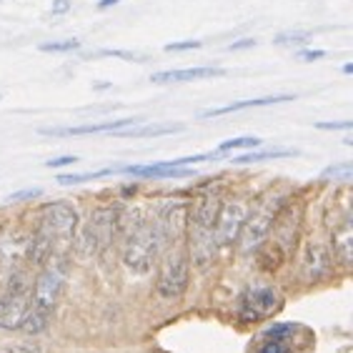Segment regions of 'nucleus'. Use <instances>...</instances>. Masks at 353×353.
<instances>
[{
  "label": "nucleus",
  "instance_id": "f257e3e1",
  "mask_svg": "<svg viewBox=\"0 0 353 353\" xmlns=\"http://www.w3.org/2000/svg\"><path fill=\"white\" fill-rule=\"evenodd\" d=\"M285 205V196L279 190H268L265 196H261L256 201L248 216L243 221V228H241V236H238L236 243L241 245V253H253L259 251L261 243H265V238L271 236V228L279 218L281 208Z\"/></svg>",
  "mask_w": 353,
  "mask_h": 353
},
{
  "label": "nucleus",
  "instance_id": "f03ea898",
  "mask_svg": "<svg viewBox=\"0 0 353 353\" xmlns=\"http://www.w3.org/2000/svg\"><path fill=\"white\" fill-rule=\"evenodd\" d=\"M163 248L161 233L156 228V221L150 223L145 218H136L130 228L125 231V241H123V263L128 265L133 273H148L153 261L158 259V253Z\"/></svg>",
  "mask_w": 353,
  "mask_h": 353
},
{
  "label": "nucleus",
  "instance_id": "7ed1b4c3",
  "mask_svg": "<svg viewBox=\"0 0 353 353\" xmlns=\"http://www.w3.org/2000/svg\"><path fill=\"white\" fill-rule=\"evenodd\" d=\"M118 225H121V218L113 205H101L95 208L90 221L85 223L78 238H75V251L81 253L83 259L88 256H98L113 243V238L118 233Z\"/></svg>",
  "mask_w": 353,
  "mask_h": 353
},
{
  "label": "nucleus",
  "instance_id": "20e7f679",
  "mask_svg": "<svg viewBox=\"0 0 353 353\" xmlns=\"http://www.w3.org/2000/svg\"><path fill=\"white\" fill-rule=\"evenodd\" d=\"M68 279V263L63 256H50L46 261V268L41 271L35 285L30 288V306L41 308L46 313H53L55 303L61 299L63 288Z\"/></svg>",
  "mask_w": 353,
  "mask_h": 353
},
{
  "label": "nucleus",
  "instance_id": "39448f33",
  "mask_svg": "<svg viewBox=\"0 0 353 353\" xmlns=\"http://www.w3.org/2000/svg\"><path fill=\"white\" fill-rule=\"evenodd\" d=\"M190 281V259L183 248H173L165 253L161 271H158L156 291L161 299L165 301H178L188 291Z\"/></svg>",
  "mask_w": 353,
  "mask_h": 353
},
{
  "label": "nucleus",
  "instance_id": "423d86ee",
  "mask_svg": "<svg viewBox=\"0 0 353 353\" xmlns=\"http://www.w3.org/2000/svg\"><path fill=\"white\" fill-rule=\"evenodd\" d=\"M43 233L50 236L53 245H68L73 243L75 231H78V211L65 201L58 203H48L41 213V223H38Z\"/></svg>",
  "mask_w": 353,
  "mask_h": 353
},
{
  "label": "nucleus",
  "instance_id": "0eeeda50",
  "mask_svg": "<svg viewBox=\"0 0 353 353\" xmlns=\"http://www.w3.org/2000/svg\"><path fill=\"white\" fill-rule=\"evenodd\" d=\"M28 308H30V285L23 273H13L3 299H0V326L8 331L21 328V321L26 319Z\"/></svg>",
  "mask_w": 353,
  "mask_h": 353
},
{
  "label": "nucleus",
  "instance_id": "6e6552de",
  "mask_svg": "<svg viewBox=\"0 0 353 353\" xmlns=\"http://www.w3.org/2000/svg\"><path fill=\"white\" fill-rule=\"evenodd\" d=\"M281 308V293L268 283L248 285L238 299V316L241 321H263Z\"/></svg>",
  "mask_w": 353,
  "mask_h": 353
},
{
  "label": "nucleus",
  "instance_id": "1a4fd4ad",
  "mask_svg": "<svg viewBox=\"0 0 353 353\" xmlns=\"http://www.w3.org/2000/svg\"><path fill=\"white\" fill-rule=\"evenodd\" d=\"M188 211H190L188 201H178V198L165 201L161 205V211H158L156 218V228L161 233L163 245H178L185 238V233H188Z\"/></svg>",
  "mask_w": 353,
  "mask_h": 353
},
{
  "label": "nucleus",
  "instance_id": "9d476101",
  "mask_svg": "<svg viewBox=\"0 0 353 353\" xmlns=\"http://www.w3.org/2000/svg\"><path fill=\"white\" fill-rule=\"evenodd\" d=\"M333 253L326 243L321 241H306L301 251V279L306 283H319L331 273Z\"/></svg>",
  "mask_w": 353,
  "mask_h": 353
},
{
  "label": "nucleus",
  "instance_id": "9b49d317",
  "mask_svg": "<svg viewBox=\"0 0 353 353\" xmlns=\"http://www.w3.org/2000/svg\"><path fill=\"white\" fill-rule=\"evenodd\" d=\"M248 216V205L243 201H228V203L221 205L216 218V243L228 248V245H236L238 236H241V228H243V221Z\"/></svg>",
  "mask_w": 353,
  "mask_h": 353
},
{
  "label": "nucleus",
  "instance_id": "f8f14e48",
  "mask_svg": "<svg viewBox=\"0 0 353 353\" xmlns=\"http://www.w3.org/2000/svg\"><path fill=\"white\" fill-rule=\"evenodd\" d=\"M301 221H303V208L301 203H288L281 208L276 223H273V245H279L281 251L288 256L293 251V245L299 241V231H301Z\"/></svg>",
  "mask_w": 353,
  "mask_h": 353
},
{
  "label": "nucleus",
  "instance_id": "ddd939ff",
  "mask_svg": "<svg viewBox=\"0 0 353 353\" xmlns=\"http://www.w3.org/2000/svg\"><path fill=\"white\" fill-rule=\"evenodd\" d=\"M221 205H223V198H221L218 190H213V188L201 190V193L193 198V203H190L188 225L213 231V228H216V218H218V211H221Z\"/></svg>",
  "mask_w": 353,
  "mask_h": 353
},
{
  "label": "nucleus",
  "instance_id": "4468645a",
  "mask_svg": "<svg viewBox=\"0 0 353 353\" xmlns=\"http://www.w3.org/2000/svg\"><path fill=\"white\" fill-rule=\"evenodd\" d=\"M141 118H116V121H105V123H90V125H73V128H43V136H93V133H113L116 136L118 130L130 128V125H138Z\"/></svg>",
  "mask_w": 353,
  "mask_h": 353
},
{
  "label": "nucleus",
  "instance_id": "2eb2a0df",
  "mask_svg": "<svg viewBox=\"0 0 353 353\" xmlns=\"http://www.w3.org/2000/svg\"><path fill=\"white\" fill-rule=\"evenodd\" d=\"M216 251H218L216 233L208 231V228L190 225V259H193V263H196L201 271H205V268L213 263Z\"/></svg>",
  "mask_w": 353,
  "mask_h": 353
},
{
  "label": "nucleus",
  "instance_id": "dca6fc26",
  "mask_svg": "<svg viewBox=\"0 0 353 353\" xmlns=\"http://www.w3.org/2000/svg\"><path fill=\"white\" fill-rule=\"evenodd\" d=\"M331 245H333V259L339 261L341 265H351V261H353V225H351V216H348V213L341 218V223L333 225Z\"/></svg>",
  "mask_w": 353,
  "mask_h": 353
},
{
  "label": "nucleus",
  "instance_id": "f3484780",
  "mask_svg": "<svg viewBox=\"0 0 353 353\" xmlns=\"http://www.w3.org/2000/svg\"><path fill=\"white\" fill-rule=\"evenodd\" d=\"M121 173L136 178H188L193 176V170L183 168V165H173L170 161L165 163H150V165H123Z\"/></svg>",
  "mask_w": 353,
  "mask_h": 353
},
{
  "label": "nucleus",
  "instance_id": "a211bd4d",
  "mask_svg": "<svg viewBox=\"0 0 353 353\" xmlns=\"http://www.w3.org/2000/svg\"><path fill=\"white\" fill-rule=\"evenodd\" d=\"M296 95H263V98H248V101H236L228 103V105H221V108H211L201 113V118H218L225 116V113H236V110H245V108H263V105H276V103H288L293 101Z\"/></svg>",
  "mask_w": 353,
  "mask_h": 353
},
{
  "label": "nucleus",
  "instance_id": "6ab92c4d",
  "mask_svg": "<svg viewBox=\"0 0 353 353\" xmlns=\"http://www.w3.org/2000/svg\"><path fill=\"white\" fill-rule=\"evenodd\" d=\"M225 75L223 68H213V65H205V68H181V70H163V73H156L150 81L153 83H188V81H201V78H221Z\"/></svg>",
  "mask_w": 353,
  "mask_h": 353
},
{
  "label": "nucleus",
  "instance_id": "aec40b11",
  "mask_svg": "<svg viewBox=\"0 0 353 353\" xmlns=\"http://www.w3.org/2000/svg\"><path fill=\"white\" fill-rule=\"evenodd\" d=\"M28 261L33 265H43L50 256H53V241L48 233H43L41 228L33 233V238L28 241V251H26Z\"/></svg>",
  "mask_w": 353,
  "mask_h": 353
},
{
  "label": "nucleus",
  "instance_id": "412c9836",
  "mask_svg": "<svg viewBox=\"0 0 353 353\" xmlns=\"http://www.w3.org/2000/svg\"><path fill=\"white\" fill-rule=\"evenodd\" d=\"M181 130H183L181 123H161V125H143V128L130 125V128L118 130L116 136H121V138H156V136H168V133H181Z\"/></svg>",
  "mask_w": 353,
  "mask_h": 353
},
{
  "label": "nucleus",
  "instance_id": "4be33fe9",
  "mask_svg": "<svg viewBox=\"0 0 353 353\" xmlns=\"http://www.w3.org/2000/svg\"><path fill=\"white\" fill-rule=\"evenodd\" d=\"M48 321H50V313L41 311V308H28L26 319L21 321V328L28 336H35V333H43L48 328Z\"/></svg>",
  "mask_w": 353,
  "mask_h": 353
},
{
  "label": "nucleus",
  "instance_id": "5701e85b",
  "mask_svg": "<svg viewBox=\"0 0 353 353\" xmlns=\"http://www.w3.org/2000/svg\"><path fill=\"white\" fill-rule=\"evenodd\" d=\"M296 156V150L288 148H273V150H259V153H245V156L233 158V163L243 165V163H261V161H273V158H291Z\"/></svg>",
  "mask_w": 353,
  "mask_h": 353
},
{
  "label": "nucleus",
  "instance_id": "b1692460",
  "mask_svg": "<svg viewBox=\"0 0 353 353\" xmlns=\"http://www.w3.org/2000/svg\"><path fill=\"white\" fill-rule=\"evenodd\" d=\"M113 173H121V168H103V170H93V173H65V176H58V183L61 185H78L85 183V181H95V178L103 176H113Z\"/></svg>",
  "mask_w": 353,
  "mask_h": 353
},
{
  "label": "nucleus",
  "instance_id": "393cba45",
  "mask_svg": "<svg viewBox=\"0 0 353 353\" xmlns=\"http://www.w3.org/2000/svg\"><path fill=\"white\" fill-rule=\"evenodd\" d=\"M261 145V138L256 136H241V138H231V141H223L218 145V153H228V150H236V148H259Z\"/></svg>",
  "mask_w": 353,
  "mask_h": 353
},
{
  "label": "nucleus",
  "instance_id": "a878e982",
  "mask_svg": "<svg viewBox=\"0 0 353 353\" xmlns=\"http://www.w3.org/2000/svg\"><path fill=\"white\" fill-rule=\"evenodd\" d=\"M81 41L78 38H68V41H53V43H43L41 50L43 53H70V50H78Z\"/></svg>",
  "mask_w": 353,
  "mask_h": 353
},
{
  "label": "nucleus",
  "instance_id": "bb28decb",
  "mask_svg": "<svg viewBox=\"0 0 353 353\" xmlns=\"http://www.w3.org/2000/svg\"><path fill=\"white\" fill-rule=\"evenodd\" d=\"M323 178H326V181H343V183H348L353 178V165L351 163L331 165V168L323 170Z\"/></svg>",
  "mask_w": 353,
  "mask_h": 353
},
{
  "label": "nucleus",
  "instance_id": "cd10ccee",
  "mask_svg": "<svg viewBox=\"0 0 353 353\" xmlns=\"http://www.w3.org/2000/svg\"><path fill=\"white\" fill-rule=\"evenodd\" d=\"M293 331H296L293 323H279V326L265 328V336L273 341H283V339H288V336H293Z\"/></svg>",
  "mask_w": 353,
  "mask_h": 353
},
{
  "label": "nucleus",
  "instance_id": "c85d7f7f",
  "mask_svg": "<svg viewBox=\"0 0 353 353\" xmlns=\"http://www.w3.org/2000/svg\"><path fill=\"white\" fill-rule=\"evenodd\" d=\"M308 38V33H283L276 38V46H306Z\"/></svg>",
  "mask_w": 353,
  "mask_h": 353
},
{
  "label": "nucleus",
  "instance_id": "c756f323",
  "mask_svg": "<svg viewBox=\"0 0 353 353\" xmlns=\"http://www.w3.org/2000/svg\"><path fill=\"white\" fill-rule=\"evenodd\" d=\"M8 353H43V346H38L35 341H21V343L8 346Z\"/></svg>",
  "mask_w": 353,
  "mask_h": 353
},
{
  "label": "nucleus",
  "instance_id": "7c9ffc66",
  "mask_svg": "<svg viewBox=\"0 0 353 353\" xmlns=\"http://www.w3.org/2000/svg\"><path fill=\"white\" fill-rule=\"evenodd\" d=\"M43 190L41 188H26V190H18V193H10L8 196V203H21V201H30V198H38Z\"/></svg>",
  "mask_w": 353,
  "mask_h": 353
},
{
  "label": "nucleus",
  "instance_id": "2f4dec72",
  "mask_svg": "<svg viewBox=\"0 0 353 353\" xmlns=\"http://www.w3.org/2000/svg\"><path fill=\"white\" fill-rule=\"evenodd\" d=\"M319 130H351L353 123L351 121H328V123H316Z\"/></svg>",
  "mask_w": 353,
  "mask_h": 353
},
{
  "label": "nucleus",
  "instance_id": "473e14b6",
  "mask_svg": "<svg viewBox=\"0 0 353 353\" xmlns=\"http://www.w3.org/2000/svg\"><path fill=\"white\" fill-rule=\"evenodd\" d=\"M203 43L201 41H183V43H168L165 46V50L168 53H178V50H196V48H201Z\"/></svg>",
  "mask_w": 353,
  "mask_h": 353
},
{
  "label": "nucleus",
  "instance_id": "72a5a7b5",
  "mask_svg": "<svg viewBox=\"0 0 353 353\" xmlns=\"http://www.w3.org/2000/svg\"><path fill=\"white\" fill-rule=\"evenodd\" d=\"M101 55H116V58H123V61H133V63H143L145 58L136 53H128V50H101Z\"/></svg>",
  "mask_w": 353,
  "mask_h": 353
},
{
  "label": "nucleus",
  "instance_id": "f704fd0d",
  "mask_svg": "<svg viewBox=\"0 0 353 353\" xmlns=\"http://www.w3.org/2000/svg\"><path fill=\"white\" fill-rule=\"evenodd\" d=\"M259 353H288V348H285L283 341H268L259 348Z\"/></svg>",
  "mask_w": 353,
  "mask_h": 353
},
{
  "label": "nucleus",
  "instance_id": "c9c22d12",
  "mask_svg": "<svg viewBox=\"0 0 353 353\" xmlns=\"http://www.w3.org/2000/svg\"><path fill=\"white\" fill-rule=\"evenodd\" d=\"M326 58V50H299V61L311 63V61H321Z\"/></svg>",
  "mask_w": 353,
  "mask_h": 353
},
{
  "label": "nucleus",
  "instance_id": "e433bc0d",
  "mask_svg": "<svg viewBox=\"0 0 353 353\" xmlns=\"http://www.w3.org/2000/svg\"><path fill=\"white\" fill-rule=\"evenodd\" d=\"M78 158L75 156H61V158H50V161H46L48 168H61V165H73Z\"/></svg>",
  "mask_w": 353,
  "mask_h": 353
},
{
  "label": "nucleus",
  "instance_id": "4c0bfd02",
  "mask_svg": "<svg viewBox=\"0 0 353 353\" xmlns=\"http://www.w3.org/2000/svg\"><path fill=\"white\" fill-rule=\"evenodd\" d=\"M70 8H73V3H70V0H53L50 15H63V13H68Z\"/></svg>",
  "mask_w": 353,
  "mask_h": 353
},
{
  "label": "nucleus",
  "instance_id": "58836bf2",
  "mask_svg": "<svg viewBox=\"0 0 353 353\" xmlns=\"http://www.w3.org/2000/svg\"><path fill=\"white\" fill-rule=\"evenodd\" d=\"M256 46V41L253 38H243V41H236L228 46V50H243V48H253Z\"/></svg>",
  "mask_w": 353,
  "mask_h": 353
},
{
  "label": "nucleus",
  "instance_id": "ea45409f",
  "mask_svg": "<svg viewBox=\"0 0 353 353\" xmlns=\"http://www.w3.org/2000/svg\"><path fill=\"white\" fill-rule=\"evenodd\" d=\"M116 3H121V0H98V8H101V10H108V8L116 6Z\"/></svg>",
  "mask_w": 353,
  "mask_h": 353
},
{
  "label": "nucleus",
  "instance_id": "a19ab883",
  "mask_svg": "<svg viewBox=\"0 0 353 353\" xmlns=\"http://www.w3.org/2000/svg\"><path fill=\"white\" fill-rule=\"evenodd\" d=\"M343 73H346V75L353 73V63H346V65H343Z\"/></svg>",
  "mask_w": 353,
  "mask_h": 353
}]
</instances>
